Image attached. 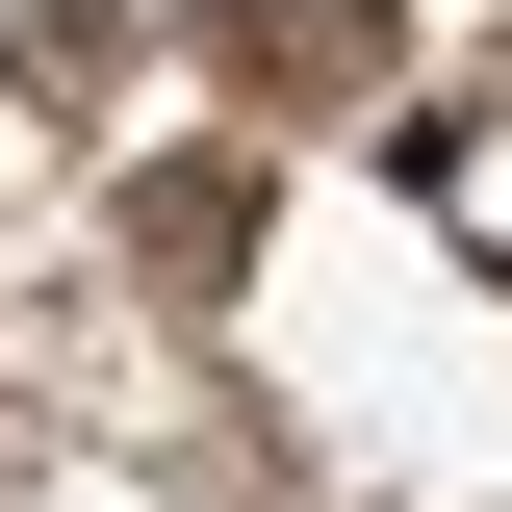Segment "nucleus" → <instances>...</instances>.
<instances>
[{"label": "nucleus", "instance_id": "1", "mask_svg": "<svg viewBox=\"0 0 512 512\" xmlns=\"http://www.w3.org/2000/svg\"><path fill=\"white\" fill-rule=\"evenodd\" d=\"M231 77L308 128V77H384V0H231Z\"/></svg>", "mask_w": 512, "mask_h": 512}]
</instances>
